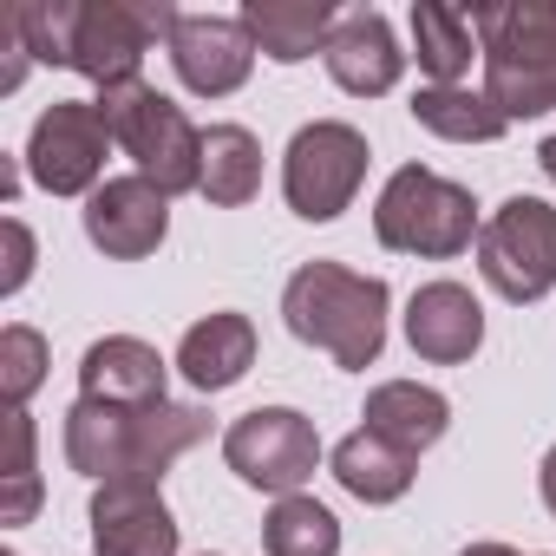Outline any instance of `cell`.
<instances>
[{
	"label": "cell",
	"instance_id": "1",
	"mask_svg": "<svg viewBox=\"0 0 556 556\" xmlns=\"http://www.w3.org/2000/svg\"><path fill=\"white\" fill-rule=\"evenodd\" d=\"M210 439V413L203 406H105V400H79L66 413V458L73 471L99 478V484H157L190 445Z\"/></svg>",
	"mask_w": 556,
	"mask_h": 556
},
{
	"label": "cell",
	"instance_id": "2",
	"mask_svg": "<svg viewBox=\"0 0 556 556\" xmlns=\"http://www.w3.org/2000/svg\"><path fill=\"white\" fill-rule=\"evenodd\" d=\"M282 321L295 341L334 354V367L367 374L387 348V282L341 262H302L282 289Z\"/></svg>",
	"mask_w": 556,
	"mask_h": 556
},
{
	"label": "cell",
	"instance_id": "3",
	"mask_svg": "<svg viewBox=\"0 0 556 556\" xmlns=\"http://www.w3.org/2000/svg\"><path fill=\"white\" fill-rule=\"evenodd\" d=\"M471 34L484 53V99L504 112V125L556 112V0L471 8Z\"/></svg>",
	"mask_w": 556,
	"mask_h": 556
},
{
	"label": "cell",
	"instance_id": "4",
	"mask_svg": "<svg viewBox=\"0 0 556 556\" xmlns=\"http://www.w3.org/2000/svg\"><path fill=\"white\" fill-rule=\"evenodd\" d=\"M99 118L112 131V144L125 157H138V177H151L164 197L177 190H203V131L184 118V105H170L157 86L144 79H118L99 86Z\"/></svg>",
	"mask_w": 556,
	"mask_h": 556
},
{
	"label": "cell",
	"instance_id": "5",
	"mask_svg": "<svg viewBox=\"0 0 556 556\" xmlns=\"http://www.w3.org/2000/svg\"><path fill=\"white\" fill-rule=\"evenodd\" d=\"M478 229L484 223H478L471 190L439 177V170H426V164L393 170L380 203H374V236L387 249H400V255H439L445 262V255H465Z\"/></svg>",
	"mask_w": 556,
	"mask_h": 556
},
{
	"label": "cell",
	"instance_id": "6",
	"mask_svg": "<svg viewBox=\"0 0 556 556\" xmlns=\"http://www.w3.org/2000/svg\"><path fill=\"white\" fill-rule=\"evenodd\" d=\"M170 0H73V27H66V66L86 73L92 86L138 79L151 40L177 34Z\"/></svg>",
	"mask_w": 556,
	"mask_h": 556
},
{
	"label": "cell",
	"instance_id": "7",
	"mask_svg": "<svg viewBox=\"0 0 556 556\" xmlns=\"http://www.w3.org/2000/svg\"><path fill=\"white\" fill-rule=\"evenodd\" d=\"M478 275L504 302H543L556 289V210L543 197H504L478 229Z\"/></svg>",
	"mask_w": 556,
	"mask_h": 556
},
{
	"label": "cell",
	"instance_id": "8",
	"mask_svg": "<svg viewBox=\"0 0 556 556\" xmlns=\"http://www.w3.org/2000/svg\"><path fill=\"white\" fill-rule=\"evenodd\" d=\"M223 458H229V471L242 484L275 491V497H295L315 478V465H321V432L295 406H255V413H242L223 432Z\"/></svg>",
	"mask_w": 556,
	"mask_h": 556
},
{
	"label": "cell",
	"instance_id": "9",
	"mask_svg": "<svg viewBox=\"0 0 556 556\" xmlns=\"http://www.w3.org/2000/svg\"><path fill=\"white\" fill-rule=\"evenodd\" d=\"M367 184V138L341 118H315L289 138V157H282V190H289V210L308 216V223H334L354 190Z\"/></svg>",
	"mask_w": 556,
	"mask_h": 556
},
{
	"label": "cell",
	"instance_id": "10",
	"mask_svg": "<svg viewBox=\"0 0 556 556\" xmlns=\"http://www.w3.org/2000/svg\"><path fill=\"white\" fill-rule=\"evenodd\" d=\"M105 151H112V131L99 118L92 99H53L40 118H34V138H27V170L40 190L53 197H92L99 177H105Z\"/></svg>",
	"mask_w": 556,
	"mask_h": 556
},
{
	"label": "cell",
	"instance_id": "11",
	"mask_svg": "<svg viewBox=\"0 0 556 556\" xmlns=\"http://www.w3.org/2000/svg\"><path fill=\"white\" fill-rule=\"evenodd\" d=\"M86 236L112 262H144L170 236V197L151 177H105L86 197Z\"/></svg>",
	"mask_w": 556,
	"mask_h": 556
},
{
	"label": "cell",
	"instance_id": "12",
	"mask_svg": "<svg viewBox=\"0 0 556 556\" xmlns=\"http://www.w3.org/2000/svg\"><path fill=\"white\" fill-rule=\"evenodd\" d=\"M170 66H177V79L197 99H229L249 79V66H255V40H249L242 14L236 21H223V14H184L177 34H170Z\"/></svg>",
	"mask_w": 556,
	"mask_h": 556
},
{
	"label": "cell",
	"instance_id": "13",
	"mask_svg": "<svg viewBox=\"0 0 556 556\" xmlns=\"http://www.w3.org/2000/svg\"><path fill=\"white\" fill-rule=\"evenodd\" d=\"M92 556H177V517L157 484L92 491Z\"/></svg>",
	"mask_w": 556,
	"mask_h": 556
},
{
	"label": "cell",
	"instance_id": "14",
	"mask_svg": "<svg viewBox=\"0 0 556 556\" xmlns=\"http://www.w3.org/2000/svg\"><path fill=\"white\" fill-rule=\"evenodd\" d=\"M406 341L432 367H458L484 348V308L465 282H426L406 302Z\"/></svg>",
	"mask_w": 556,
	"mask_h": 556
},
{
	"label": "cell",
	"instance_id": "15",
	"mask_svg": "<svg viewBox=\"0 0 556 556\" xmlns=\"http://www.w3.org/2000/svg\"><path fill=\"white\" fill-rule=\"evenodd\" d=\"M321 60H328V73H334V86L354 92V99H380V92H393L400 73H406V53H400L387 14H374V8L341 14V27L328 34V53H321Z\"/></svg>",
	"mask_w": 556,
	"mask_h": 556
},
{
	"label": "cell",
	"instance_id": "16",
	"mask_svg": "<svg viewBox=\"0 0 556 556\" xmlns=\"http://www.w3.org/2000/svg\"><path fill=\"white\" fill-rule=\"evenodd\" d=\"M79 400H105V406H157L164 400V361L151 341L138 334H105L86 348L79 361Z\"/></svg>",
	"mask_w": 556,
	"mask_h": 556
},
{
	"label": "cell",
	"instance_id": "17",
	"mask_svg": "<svg viewBox=\"0 0 556 556\" xmlns=\"http://www.w3.org/2000/svg\"><path fill=\"white\" fill-rule=\"evenodd\" d=\"M242 27L255 53H268L275 66H302L308 53H328V34L341 27V14L334 0H249Z\"/></svg>",
	"mask_w": 556,
	"mask_h": 556
},
{
	"label": "cell",
	"instance_id": "18",
	"mask_svg": "<svg viewBox=\"0 0 556 556\" xmlns=\"http://www.w3.org/2000/svg\"><path fill=\"white\" fill-rule=\"evenodd\" d=\"M249 367H255V321L236 315V308L203 315V321L184 334V348H177V374H184L197 393H223V387H236Z\"/></svg>",
	"mask_w": 556,
	"mask_h": 556
},
{
	"label": "cell",
	"instance_id": "19",
	"mask_svg": "<svg viewBox=\"0 0 556 556\" xmlns=\"http://www.w3.org/2000/svg\"><path fill=\"white\" fill-rule=\"evenodd\" d=\"M367 432H380V439H393L400 452H426V445H439L445 439V426H452V400L445 393H432V387H419V380H387V387H374L367 393Z\"/></svg>",
	"mask_w": 556,
	"mask_h": 556
},
{
	"label": "cell",
	"instance_id": "20",
	"mask_svg": "<svg viewBox=\"0 0 556 556\" xmlns=\"http://www.w3.org/2000/svg\"><path fill=\"white\" fill-rule=\"evenodd\" d=\"M413 471H419V458L400 452L393 439L367 432V426L334 445V478H341V491H354L361 504H393V497H406V491H413Z\"/></svg>",
	"mask_w": 556,
	"mask_h": 556
},
{
	"label": "cell",
	"instance_id": "21",
	"mask_svg": "<svg viewBox=\"0 0 556 556\" xmlns=\"http://www.w3.org/2000/svg\"><path fill=\"white\" fill-rule=\"evenodd\" d=\"M262 190V144L249 125H210L203 131V197L216 210H242Z\"/></svg>",
	"mask_w": 556,
	"mask_h": 556
},
{
	"label": "cell",
	"instance_id": "22",
	"mask_svg": "<svg viewBox=\"0 0 556 556\" xmlns=\"http://www.w3.org/2000/svg\"><path fill=\"white\" fill-rule=\"evenodd\" d=\"M413 118L432 138H452V144H491V138H504V112L484 92H465V86H426V92H413Z\"/></svg>",
	"mask_w": 556,
	"mask_h": 556
},
{
	"label": "cell",
	"instance_id": "23",
	"mask_svg": "<svg viewBox=\"0 0 556 556\" xmlns=\"http://www.w3.org/2000/svg\"><path fill=\"white\" fill-rule=\"evenodd\" d=\"M413 47H419V73H432V86H458L471 73V14L445 8V0H419Z\"/></svg>",
	"mask_w": 556,
	"mask_h": 556
},
{
	"label": "cell",
	"instance_id": "24",
	"mask_svg": "<svg viewBox=\"0 0 556 556\" xmlns=\"http://www.w3.org/2000/svg\"><path fill=\"white\" fill-rule=\"evenodd\" d=\"M262 549L268 556H334L341 549V523L321 497H275V510L262 517Z\"/></svg>",
	"mask_w": 556,
	"mask_h": 556
},
{
	"label": "cell",
	"instance_id": "25",
	"mask_svg": "<svg viewBox=\"0 0 556 556\" xmlns=\"http://www.w3.org/2000/svg\"><path fill=\"white\" fill-rule=\"evenodd\" d=\"M40 510V471H34V419L8 413V497H0V523H34Z\"/></svg>",
	"mask_w": 556,
	"mask_h": 556
},
{
	"label": "cell",
	"instance_id": "26",
	"mask_svg": "<svg viewBox=\"0 0 556 556\" xmlns=\"http://www.w3.org/2000/svg\"><path fill=\"white\" fill-rule=\"evenodd\" d=\"M40 380H47V341L14 321L8 334H0V400H8V413H27Z\"/></svg>",
	"mask_w": 556,
	"mask_h": 556
},
{
	"label": "cell",
	"instance_id": "27",
	"mask_svg": "<svg viewBox=\"0 0 556 556\" xmlns=\"http://www.w3.org/2000/svg\"><path fill=\"white\" fill-rule=\"evenodd\" d=\"M27 275H34V236H27V223H21V216H8V282H0V289L14 295Z\"/></svg>",
	"mask_w": 556,
	"mask_h": 556
},
{
	"label": "cell",
	"instance_id": "28",
	"mask_svg": "<svg viewBox=\"0 0 556 556\" xmlns=\"http://www.w3.org/2000/svg\"><path fill=\"white\" fill-rule=\"evenodd\" d=\"M543 504H549V517H556V445H549V458H543Z\"/></svg>",
	"mask_w": 556,
	"mask_h": 556
},
{
	"label": "cell",
	"instance_id": "29",
	"mask_svg": "<svg viewBox=\"0 0 556 556\" xmlns=\"http://www.w3.org/2000/svg\"><path fill=\"white\" fill-rule=\"evenodd\" d=\"M536 164H543V177L556 184V138H543V144H536Z\"/></svg>",
	"mask_w": 556,
	"mask_h": 556
},
{
	"label": "cell",
	"instance_id": "30",
	"mask_svg": "<svg viewBox=\"0 0 556 556\" xmlns=\"http://www.w3.org/2000/svg\"><path fill=\"white\" fill-rule=\"evenodd\" d=\"M458 556H523V549H510V543H471V549H458Z\"/></svg>",
	"mask_w": 556,
	"mask_h": 556
}]
</instances>
